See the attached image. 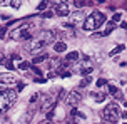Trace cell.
Wrapping results in <instances>:
<instances>
[{"label": "cell", "mask_w": 127, "mask_h": 124, "mask_svg": "<svg viewBox=\"0 0 127 124\" xmlns=\"http://www.w3.org/2000/svg\"><path fill=\"white\" fill-rule=\"evenodd\" d=\"M102 118L107 124H114L117 123L119 119H121V107L119 104H115V102H110V104L105 106V109L102 111Z\"/></svg>", "instance_id": "1"}, {"label": "cell", "mask_w": 127, "mask_h": 124, "mask_svg": "<svg viewBox=\"0 0 127 124\" xmlns=\"http://www.w3.org/2000/svg\"><path fill=\"white\" fill-rule=\"evenodd\" d=\"M37 97H38V94H33V96L30 97V102H35V101H37Z\"/></svg>", "instance_id": "29"}, {"label": "cell", "mask_w": 127, "mask_h": 124, "mask_svg": "<svg viewBox=\"0 0 127 124\" xmlns=\"http://www.w3.org/2000/svg\"><path fill=\"white\" fill-rule=\"evenodd\" d=\"M109 92H110L112 96H115V94H117V87H115V85H110V84H109Z\"/></svg>", "instance_id": "22"}, {"label": "cell", "mask_w": 127, "mask_h": 124, "mask_svg": "<svg viewBox=\"0 0 127 124\" xmlns=\"http://www.w3.org/2000/svg\"><path fill=\"white\" fill-rule=\"evenodd\" d=\"M105 84H107V81H105V79H99V81L95 82V85H97V87H102V85H105Z\"/></svg>", "instance_id": "21"}, {"label": "cell", "mask_w": 127, "mask_h": 124, "mask_svg": "<svg viewBox=\"0 0 127 124\" xmlns=\"http://www.w3.org/2000/svg\"><path fill=\"white\" fill-rule=\"evenodd\" d=\"M126 10H127V3H126Z\"/></svg>", "instance_id": "34"}, {"label": "cell", "mask_w": 127, "mask_h": 124, "mask_svg": "<svg viewBox=\"0 0 127 124\" xmlns=\"http://www.w3.org/2000/svg\"><path fill=\"white\" fill-rule=\"evenodd\" d=\"M17 85H19V87H17V89H19V91H22V89H24V87H25V84H24V82H19V84H17Z\"/></svg>", "instance_id": "30"}, {"label": "cell", "mask_w": 127, "mask_h": 124, "mask_svg": "<svg viewBox=\"0 0 127 124\" xmlns=\"http://www.w3.org/2000/svg\"><path fill=\"white\" fill-rule=\"evenodd\" d=\"M8 37L10 39H17V40H27L32 37V34L29 30V27H24V29H17V30L13 29L12 32L8 34Z\"/></svg>", "instance_id": "5"}, {"label": "cell", "mask_w": 127, "mask_h": 124, "mask_svg": "<svg viewBox=\"0 0 127 124\" xmlns=\"http://www.w3.org/2000/svg\"><path fill=\"white\" fill-rule=\"evenodd\" d=\"M42 124H52V121H49V119H45V121H44Z\"/></svg>", "instance_id": "32"}, {"label": "cell", "mask_w": 127, "mask_h": 124, "mask_svg": "<svg viewBox=\"0 0 127 124\" xmlns=\"http://www.w3.org/2000/svg\"><path fill=\"white\" fill-rule=\"evenodd\" d=\"M17 101V92L13 89H5L3 92H0V112L8 111Z\"/></svg>", "instance_id": "3"}, {"label": "cell", "mask_w": 127, "mask_h": 124, "mask_svg": "<svg viewBox=\"0 0 127 124\" xmlns=\"http://www.w3.org/2000/svg\"><path fill=\"white\" fill-rule=\"evenodd\" d=\"M90 81H92V77H85V79H84V81H82V82H80V87H85V85L89 84Z\"/></svg>", "instance_id": "23"}, {"label": "cell", "mask_w": 127, "mask_h": 124, "mask_svg": "<svg viewBox=\"0 0 127 124\" xmlns=\"http://www.w3.org/2000/svg\"><path fill=\"white\" fill-rule=\"evenodd\" d=\"M47 7H49V2H40L38 3V10H45Z\"/></svg>", "instance_id": "20"}, {"label": "cell", "mask_w": 127, "mask_h": 124, "mask_svg": "<svg viewBox=\"0 0 127 124\" xmlns=\"http://www.w3.org/2000/svg\"><path fill=\"white\" fill-rule=\"evenodd\" d=\"M3 37H5V29L0 27V39H3Z\"/></svg>", "instance_id": "28"}, {"label": "cell", "mask_w": 127, "mask_h": 124, "mask_svg": "<svg viewBox=\"0 0 127 124\" xmlns=\"http://www.w3.org/2000/svg\"><path fill=\"white\" fill-rule=\"evenodd\" d=\"M5 67L8 69V71H13V62H12V60H8V62H5Z\"/></svg>", "instance_id": "25"}, {"label": "cell", "mask_w": 127, "mask_h": 124, "mask_svg": "<svg viewBox=\"0 0 127 124\" xmlns=\"http://www.w3.org/2000/svg\"><path fill=\"white\" fill-rule=\"evenodd\" d=\"M10 5H12L13 8H19V7H20V2H19V0H17V2H10Z\"/></svg>", "instance_id": "26"}, {"label": "cell", "mask_w": 127, "mask_h": 124, "mask_svg": "<svg viewBox=\"0 0 127 124\" xmlns=\"http://www.w3.org/2000/svg\"><path fill=\"white\" fill-rule=\"evenodd\" d=\"M54 50H55V52H65V50H67V45H65V42H55V45H54Z\"/></svg>", "instance_id": "11"}, {"label": "cell", "mask_w": 127, "mask_h": 124, "mask_svg": "<svg viewBox=\"0 0 127 124\" xmlns=\"http://www.w3.org/2000/svg\"><path fill=\"white\" fill-rule=\"evenodd\" d=\"M70 74H72L70 71H65V72H62L60 76H62V77H70Z\"/></svg>", "instance_id": "27"}, {"label": "cell", "mask_w": 127, "mask_h": 124, "mask_svg": "<svg viewBox=\"0 0 127 124\" xmlns=\"http://www.w3.org/2000/svg\"><path fill=\"white\" fill-rule=\"evenodd\" d=\"M15 81H17L15 76H8V74H2V76H0V82H2V84H3V82H5V84H13Z\"/></svg>", "instance_id": "10"}, {"label": "cell", "mask_w": 127, "mask_h": 124, "mask_svg": "<svg viewBox=\"0 0 127 124\" xmlns=\"http://www.w3.org/2000/svg\"><path fill=\"white\" fill-rule=\"evenodd\" d=\"M105 35H109V34L104 30V32H97V34H94L92 37H94V39H99V37H105Z\"/></svg>", "instance_id": "19"}, {"label": "cell", "mask_w": 127, "mask_h": 124, "mask_svg": "<svg viewBox=\"0 0 127 124\" xmlns=\"http://www.w3.org/2000/svg\"><path fill=\"white\" fill-rule=\"evenodd\" d=\"M52 15H54V13H52V12H45V13H44V17H47V19H50Z\"/></svg>", "instance_id": "31"}, {"label": "cell", "mask_w": 127, "mask_h": 124, "mask_svg": "<svg viewBox=\"0 0 127 124\" xmlns=\"http://www.w3.org/2000/svg\"><path fill=\"white\" fill-rule=\"evenodd\" d=\"M55 13L60 15V17H65V15H69V3H65V2H59L55 3Z\"/></svg>", "instance_id": "8"}, {"label": "cell", "mask_w": 127, "mask_h": 124, "mask_svg": "<svg viewBox=\"0 0 127 124\" xmlns=\"http://www.w3.org/2000/svg\"><path fill=\"white\" fill-rule=\"evenodd\" d=\"M119 20H121V13H114V17H112V20H110V22H114V24H117Z\"/></svg>", "instance_id": "24"}, {"label": "cell", "mask_w": 127, "mask_h": 124, "mask_svg": "<svg viewBox=\"0 0 127 124\" xmlns=\"http://www.w3.org/2000/svg\"><path fill=\"white\" fill-rule=\"evenodd\" d=\"M77 59H79V52H75V50H74V52H70L69 55L65 57V62H67V64H69V62H75Z\"/></svg>", "instance_id": "12"}, {"label": "cell", "mask_w": 127, "mask_h": 124, "mask_svg": "<svg viewBox=\"0 0 127 124\" xmlns=\"http://www.w3.org/2000/svg\"><path fill=\"white\" fill-rule=\"evenodd\" d=\"M80 99L82 97H80V94H79L77 91H70L69 96H67V104L72 106V107H75V106L80 102Z\"/></svg>", "instance_id": "7"}, {"label": "cell", "mask_w": 127, "mask_h": 124, "mask_svg": "<svg viewBox=\"0 0 127 124\" xmlns=\"http://www.w3.org/2000/svg\"><path fill=\"white\" fill-rule=\"evenodd\" d=\"M84 20H85V17H84V12H80V10H77L74 13H69V24L70 25H79V24H82Z\"/></svg>", "instance_id": "6"}, {"label": "cell", "mask_w": 127, "mask_h": 124, "mask_svg": "<svg viewBox=\"0 0 127 124\" xmlns=\"http://www.w3.org/2000/svg\"><path fill=\"white\" fill-rule=\"evenodd\" d=\"M50 40H52L50 34H45L44 39H42V37H38V39L32 40L30 44L27 45V50H29V52H37V50H40V49H44L45 44H47V42H50Z\"/></svg>", "instance_id": "4"}, {"label": "cell", "mask_w": 127, "mask_h": 124, "mask_svg": "<svg viewBox=\"0 0 127 124\" xmlns=\"http://www.w3.org/2000/svg\"><path fill=\"white\" fill-rule=\"evenodd\" d=\"M92 71H94L92 64H90L89 60H87V57H84V64L79 65V72H80L82 76H89V74H90Z\"/></svg>", "instance_id": "9"}, {"label": "cell", "mask_w": 127, "mask_h": 124, "mask_svg": "<svg viewBox=\"0 0 127 124\" xmlns=\"http://www.w3.org/2000/svg\"><path fill=\"white\" fill-rule=\"evenodd\" d=\"M92 96H94L95 97V101H97V102H102V101H105V96H104V94H92Z\"/></svg>", "instance_id": "15"}, {"label": "cell", "mask_w": 127, "mask_h": 124, "mask_svg": "<svg viewBox=\"0 0 127 124\" xmlns=\"http://www.w3.org/2000/svg\"><path fill=\"white\" fill-rule=\"evenodd\" d=\"M45 59H49V55H47V54H42V55H37L32 62H33V64H40V62H44Z\"/></svg>", "instance_id": "13"}, {"label": "cell", "mask_w": 127, "mask_h": 124, "mask_svg": "<svg viewBox=\"0 0 127 124\" xmlns=\"http://www.w3.org/2000/svg\"><path fill=\"white\" fill-rule=\"evenodd\" d=\"M22 71H27V69H30V64L29 62H20V65H19Z\"/></svg>", "instance_id": "18"}, {"label": "cell", "mask_w": 127, "mask_h": 124, "mask_svg": "<svg viewBox=\"0 0 127 124\" xmlns=\"http://www.w3.org/2000/svg\"><path fill=\"white\" fill-rule=\"evenodd\" d=\"M104 22H105V15L102 12H99V10H95V12H92L87 19L84 20V29H85V30H95V29H99Z\"/></svg>", "instance_id": "2"}, {"label": "cell", "mask_w": 127, "mask_h": 124, "mask_svg": "<svg viewBox=\"0 0 127 124\" xmlns=\"http://www.w3.org/2000/svg\"><path fill=\"white\" fill-rule=\"evenodd\" d=\"M114 29H115V24H114V22H109V24H107V29H105V32L110 34L112 30H114Z\"/></svg>", "instance_id": "16"}, {"label": "cell", "mask_w": 127, "mask_h": 124, "mask_svg": "<svg viewBox=\"0 0 127 124\" xmlns=\"http://www.w3.org/2000/svg\"><path fill=\"white\" fill-rule=\"evenodd\" d=\"M122 29H127V22H124V24H122Z\"/></svg>", "instance_id": "33"}, {"label": "cell", "mask_w": 127, "mask_h": 124, "mask_svg": "<svg viewBox=\"0 0 127 124\" xmlns=\"http://www.w3.org/2000/svg\"><path fill=\"white\" fill-rule=\"evenodd\" d=\"M124 49H126V47H124V45H117V47H115V49H112V50H110V52H109V55H115V54L122 52V50H124Z\"/></svg>", "instance_id": "14"}, {"label": "cell", "mask_w": 127, "mask_h": 124, "mask_svg": "<svg viewBox=\"0 0 127 124\" xmlns=\"http://www.w3.org/2000/svg\"><path fill=\"white\" fill-rule=\"evenodd\" d=\"M74 5H75L77 8H82V7L87 5V2H80V0H77V2H74Z\"/></svg>", "instance_id": "17"}]
</instances>
